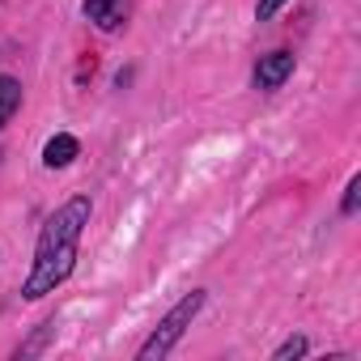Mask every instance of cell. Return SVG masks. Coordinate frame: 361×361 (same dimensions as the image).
<instances>
[{
    "label": "cell",
    "instance_id": "1",
    "mask_svg": "<svg viewBox=\"0 0 361 361\" xmlns=\"http://www.w3.org/2000/svg\"><path fill=\"white\" fill-rule=\"evenodd\" d=\"M90 213H94L90 196H73L68 204H60V209L43 221L39 243H35V264H30V276H26V285H22V298L39 302V298L56 293V289L73 276V268H77V247H81V234H85V226H90Z\"/></svg>",
    "mask_w": 361,
    "mask_h": 361
},
{
    "label": "cell",
    "instance_id": "2",
    "mask_svg": "<svg viewBox=\"0 0 361 361\" xmlns=\"http://www.w3.org/2000/svg\"><path fill=\"white\" fill-rule=\"evenodd\" d=\"M200 306H204V289H192L183 302L174 306V310H166V319L153 327V336L140 344V353H136V357H140V361H161V357H170V353H174V344L183 340V331L192 327V319L200 314Z\"/></svg>",
    "mask_w": 361,
    "mask_h": 361
},
{
    "label": "cell",
    "instance_id": "3",
    "mask_svg": "<svg viewBox=\"0 0 361 361\" xmlns=\"http://www.w3.org/2000/svg\"><path fill=\"white\" fill-rule=\"evenodd\" d=\"M85 18L102 30V35H115L128 26L132 18V0H85Z\"/></svg>",
    "mask_w": 361,
    "mask_h": 361
},
{
    "label": "cell",
    "instance_id": "4",
    "mask_svg": "<svg viewBox=\"0 0 361 361\" xmlns=\"http://www.w3.org/2000/svg\"><path fill=\"white\" fill-rule=\"evenodd\" d=\"M289 77H293V51H272V56H259L251 81L255 90H281Z\"/></svg>",
    "mask_w": 361,
    "mask_h": 361
},
{
    "label": "cell",
    "instance_id": "5",
    "mask_svg": "<svg viewBox=\"0 0 361 361\" xmlns=\"http://www.w3.org/2000/svg\"><path fill=\"white\" fill-rule=\"evenodd\" d=\"M81 153V145H77V136H68V132H56L47 145H43V166H51V170H64V166H73V157Z\"/></svg>",
    "mask_w": 361,
    "mask_h": 361
},
{
    "label": "cell",
    "instance_id": "6",
    "mask_svg": "<svg viewBox=\"0 0 361 361\" xmlns=\"http://www.w3.org/2000/svg\"><path fill=\"white\" fill-rule=\"evenodd\" d=\"M22 106V81L18 77H0V128H5Z\"/></svg>",
    "mask_w": 361,
    "mask_h": 361
},
{
    "label": "cell",
    "instance_id": "7",
    "mask_svg": "<svg viewBox=\"0 0 361 361\" xmlns=\"http://www.w3.org/2000/svg\"><path fill=\"white\" fill-rule=\"evenodd\" d=\"M306 348H310V344H306L302 336H289V340H285L272 357H276V361H289V357H306Z\"/></svg>",
    "mask_w": 361,
    "mask_h": 361
},
{
    "label": "cell",
    "instance_id": "8",
    "mask_svg": "<svg viewBox=\"0 0 361 361\" xmlns=\"http://www.w3.org/2000/svg\"><path fill=\"white\" fill-rule=\"evenodd\" d=\"M357 192H361V178H348V192H344V204H340V213H344V217H353V213H357Z\"/></svg>",
    "mask_w": 361,
    "mask_h": 361
},
{
    "label": "cell",
    "instance_id": "9",
    "mask_svg": "<svg viewBox=\"0 0 361 361\" xmlns=\"http://www.w3.org/2000/svg\"><path fill=\"white\" fill-rule=\"evenodd\" d=\"M281 9H285V0H259V5H255V18L268 22V18H276Z\"/></svg>",
    "mask_w": 361,
    "mask_h": 361
}]
</instances>
